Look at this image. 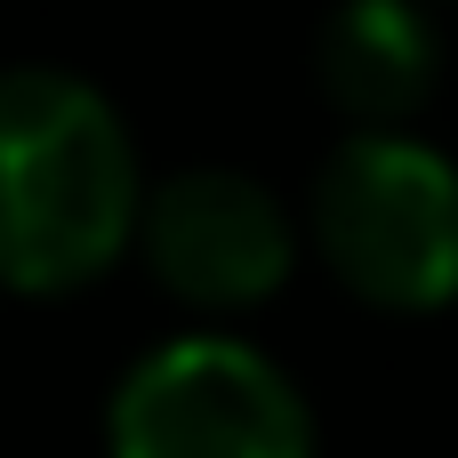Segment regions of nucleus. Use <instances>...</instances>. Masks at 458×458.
Wrapping results in <instances>:
<instances>
[{"instance_id": "f257e3e1", "label": "nucleus", "mask_w": 458, "mask_h": 458, "mask_svg": "<svg viewBox=\"0 0 458 458\" xmlns=\"http://www.w3.org/2000/svg\"><path fill=\"white\" fill-rule=\"evenodd\" d=\"M137 153L121 113L56 64L0 72V282L56 298L97 282L137 233Z\"/></svg>"}, {"instance_id": "f03ea898", "label": "nucleus", "mask_w": 458, "mask_h": 458, "mask_svg": "<svg viewBox=\"0 0 458 458\" xmlns=\"http://www.w3.org/2000/svg\"><path fill=\"white\" fill-rule=\"evenodd\" d=\"M306 233L362 306L435 314L458 298V169L411 129H354L314 177Z\"/></svg>"}, {"instance_id": "7ed1b4c3", "label": "nucleus", "mask_w": 458, "mask_h": 458, "mask_svg": "<svg viewBox=\"0 0 458 458\" xmlns=\"http://www.w3.org/2000/svg\"><path fill=\"white\" fill-rule=\"evenodd\" d=\"M113 458H314V411L290 386L282 362H266L242 338H169L153 346L113 411Z\"/></svg>"}, {"instance_id": "20e7f679", "label": "nucleus", "mask_w": 458, "mask_h": 458, "mask_svg": "<svg viewBox=\"0 0 458 458\" xmlns=\"http://www.w3.org/2000/svg\"><path fill=\"white\" fill-rule=\"evenodd\" d=\"M129 242L145 250L153 282L201 314H233V306L274 298L298 258L290 209L242 169H185V177L153 185L137 201Z\"/></svg>"}, {"instance_id": "39448f33", "label": "nucleus", "mask_w": 458, "mask_h": 458, "mask_svg": "<svg viewBox=\"0 0 458 458\" xmlns=\"http://www.w3.org/2000/svg\"><path fill=\"white\" fill-rule=\"evenodd\" d=\"M322 97L354 129H403L443 81V40L419 0H338L314 40Z\"/></svg>"}]
</instances>
